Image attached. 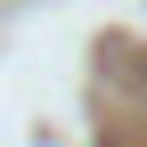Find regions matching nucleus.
I'll list each match as a JSON object with an SVG mask.
<instances>
[{
	"label": "nucleus",
	"instance_id": "nucleus-1",
	"mask_svg": "<svg viewBox=\"0 0 147 147\" xmlns=\"http://www.w3.org/2000/svg\"><path fill=\"white\" fill-rule=\"evenodd\" d=\"M139 82H147V74H139Z\"/></svg>",
	"mask_w": 147,
	"mask_h": 147
}]
</instances>
